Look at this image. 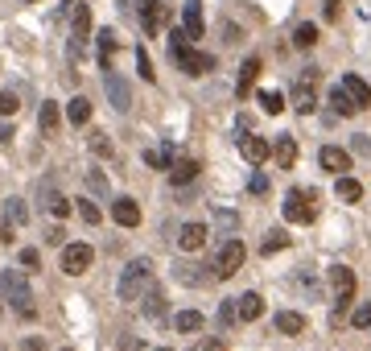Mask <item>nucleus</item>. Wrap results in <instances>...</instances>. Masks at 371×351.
<instances>
[{"instance_id": "1", "label": "nucleus", "mask_w": 371, "mask_h": 351, "mask_svg": "<svg viewBox=\"0 0 371 351\" xmlns=\"http://www.w3.org/2000/svg\"><path fill=\"white\" fill-rule=\"evenodd\" d=\"M169 58H173L186 74H206V70L215 66L211 54H202V50L190 46V33H186V29H173V37H169Z\"/></svg>"}, {"instance_id": "2", "label": "nucleus", "mask_w": 371, "mask_h": 351, "mask_svg": "<svg viewBox=\"0 0 371 351\" xmlns=\"http://www.w3.org/2000/svg\"><path fill=\"white\" fill-rule=\"evenodd\" d=\"M0 298L21 314V319H33V290H29V281H25V273L21 269H4L0 273Z\"/></svg>"}, {"instance_id": "3", "label": "nucleus", "mask_w": 371, "mask_h": 351, "mask_svg": "<svg viewBox=\"0 0 371 351\" xmlns=\"http://www.w3.org/2000/svg\"><path fill=\"white\" fill-rule=\"evenodd\" d=\"M149 290H153V265L149 261H132L124 269V277H120V298L124 302H140Z\"/></svg>"}, {"instance_id": "4", "label": "nucleus", "mask_w": 371, "mask_h": 351, "mask_svg": "<svg viewBox=\"0 0 371 351\" xmlns=\"http://www.w3.org/2000/svg\"><path fill=\"white\" fill-rule=\"evenodd\" d=\"M244 257H248V248H244L240 240H223V244L215 248V257H211L215 277H219V281H223V277H235V273L244 269Z\"/></svg>"}, {"instance_id": "5", "label": "nucleus", "mask_w": 371, "mask_h": 351, "mask_svg": "<svg viewBox=\"0 0 371 351\" xmlns=\"http://www.w3.org/2000/svg\"><path fill=\"white\" fill-rule=\"evenodd\" d=\"M281 211H285V219H289V223H314V215H318V211H314V194H310V190H289Z\"/></svg>"}, {"instance_id": "6", "label": "nucleus", "mask_w": 371, "mask_h": 351, "mask_svg": "<svg viewBox=\"0 0 371 351\" xmlns=\"http://www.w3.org/2000/svg\"><path fill=\"white\" fill-rule=\"evenodd\" d=\"M330 285H335V314H343L355 298V273L347 265H335L330 269Z\"/></svg>"}, {"instance_id": "7", "label": "nucleus", "mask_w": 371, "mask_h": 351, "mask_svg": "<svg viewBox=\"0 0 371 351\" xmlns=\"http://www.w3.org/2000/svg\"><path fill=\"white\" fill-rule=\"evenodd\" d=\"M70 37H74V41H70V54L78 58V54H83V41L91 37V4H78V0H74V12H70Z\"/></svg>"}, {"instance_id": "8", "label": "nucleus", "mask_w": 371, "mask_h": 351, "mask_svg": "<svg viewBox=\"0 0 371 351\" xmlns=\"http://www.w3.org/2000/svg\"><path fill=\"white\" fill-rule=\"evenodd\" d=\"M91 261H95L91 244H66V248H62V273H70V277L87 273V269H91Z\"/></svg>"}, {"instance_id": "9", "label": "nucleus", "mask_w": 371, "mask_h": 351, "mask_svg": "<svg viewBox=\"0 0 371 351\" xmlns=\"http://www.w3.org/2000/svg\"><path fill=\"white\" fill-rule=\"evenodd\" d=\"M314 83H318V70H306V79L293 87V108H297L301 116H310V112L318 108V87H314Z\"/></svg>"}, {"instance_id": "10", "label": "nucleus", "mask_w": 371, "mask_h": 351, "mask_svg": "<svg viewBox=\"0 0 371 351\" xmlns=\"http://www.w3.org/2000/svg\"><path fill=\"white\" fill-rule=\"evenodd\" d=\"M103 87H107V99H112V108H116V112H128V108H132V91H128V83H124L116 70H107V74H103Z\"/></svg>"}, {"instance_id": "11", "label": "nucleus", "mask_w": 371, "mask_h": 351, "mask_svg": "<svg viewBox=\"0 0 371 351\" xmlns=\"http://www.w3.org/2000/svg\"><path fill=\"white\" fill-rule=\"evenodd\" d=\"M240 153H244V161H252V166H264V161H268V153H273V145H268L264 137H252V132H244V137H240Z\"/></svg>"}, {"instance_id": "12", "label": "nucleus", "mask_w": 371, "mask_h": 351, "mask_svg": "<svg viewBox=\"0 0 371 351\" xmlns=\"http://www.w3.org/2000/svg\"><path fill=\"white\" fill-rule=\"evenodd\" d=\"M318 161H322V170H330V174H339V178L351 170V153L339 149V145H326V149L318 153Z\"/></svg>"}, {"instance_id": "13", "label": "nucleus", "mask_w": 371, "mask_h": 351, "mask_svg": "<svg viewBox=\"0 0 371 351\" xmlns=\"http://www.w3.org/2000/svg\"><path fill=\"white\" fill-rule=\"evenodd\" d=\"M140 21H145V33L157 37L161 25H165V4L161 0H140Z\"/></svg>"}, {"instance_id": "14", "label": "nucleus", "mask_w": 371, "mask_h": 351, "mask_svg": "<svg viewBox=\"0 0 371 351\" xmlns=\"http://www.w3.org/2000/svg\"><path fill=\"white\" fill-rule=\"evenodd\" d=\"M112 219H116L120 228H140V207H136V199H116V203H112Z\"/></svg>"}, {"instance_id": "15", "label": "nucleus", "mask_w": 371, "mask_h": 351, "mask_svg": "<svg viewBox=\"0 0 371 351\" xmlns=\"http://www.w3.org/2000/svg\"><path fill=\"white\" fill-rule=\"evenodd\" d=\"M206 236H211V232H206L202 223H186V228L178 232V248H182V252H198V248L206 244Z\"/></svg>"}, {"instance_id": "16", "label": "nucleus", "mask_w": 371, "mask_h": 351, "mask_svg": "<svg viewBox=\"0 0 371 351\" xmlns=\"http://www.w3.org/2000/svg\"><path fill=\"white\" fill-rule=\"evenodd\" d=\"M198 157H178L173 166H169V178H173V186H186V182H194L198 178Z\"/></svg>"}, {"instance_id": "17", "label": "nucleus", "mask_w": 371, "mask_h": 351, "mask_svg": "<svg viewBox=\"0 0 371 351\" xmlns=\"http://www.w3.org/2000/svg\"><path fill=\"white\" fill-rule=\"evenodd\" d=\"M182 29L190 37H202V0H186L182 4Z\"/></svg>"}, {"instance_id": "18", "label": "nucleus", "mask_w": 371, "mask_h": 351, "mask_svg": "<svg viewBox=\"0 0 371 351\" xmlns=\"http://www.w3.org/2000/svg\"><path fill=\"white\" fill-rule=\"evenodd\" d=\"M260 70H264V66H260V58H248V62L240 66V83H235V95H240V99H244V95H248V91L256 87Z\"/></svg>"}, {"instance_id": "19", "label": "nucleus", "mask_w": 371, "mask_h": 351, "mask_svg": "<svg viewBox=\"0 0 371 351\" xmlns=\"http://www.w3.org/2000/svg\"><path fill=\"white\" fill-rule=\"evenodd\" d=\"M273 157H277V166H281V170H293V161H297V141H293V137H277Z\"/></svg>"}, {"instance_id": "20", "label": "nucleus", "mask_w": 371, "mask_h": 351, "mask_svg": "<svg viewBox=\"0 0 371 351\" xmlns=\"http://www.w3.org/2000/svg\"><path fill=\"white\" fill-rule=\"evenodd\" d=\"M235 306H240V323H256L264 314V298L260 294H244V298H235Z\"/></svg>"}, {"instance_id": "21", "label": "nucleus", "mask_w": 371, "mask_h": 351, "mask_svg": "<svg viewBox=\"0 0 371 351\" xmlns=\"http://www.w3.org/2000/svg\"><path fill=\"white\" fill-rule=\"evenodd\" d=\"M343 87H347V95H351L359 108H371V87L359 79V74H343Z\"/></svg>"}, {"instance_id": "22", "label": "nucleus", "mask_w": 371, "mask_h": 351, "mask_svg": "<svg viewBox=\"0 0 371 351\" xmlns=\"http://www.w3.org/2000/svg\"><path fill=\"white\" fill-rule=\"evenodd\" d=\"M330 108H335L339 116H355V112H359V103H355L351 95H347V87H343V83H339V87L330 91Z\"/></svg>"}, {"instance_id": "23", "label": "nucleus", "mask_w": 371, "mask_h": 351, "mask_svg": "<svg viewBox=\"0 0 371 351\" xmlns=\"http://www.w3.org/2000/svg\"><path fill=\"white\" fill-rule=\"evenodd\" d=\"M335 194H339L343 203H359V199H363V186H359V178H347V174H343V178L335 182Z\"/></svg>"}, {"instance_id": "24", "label": "nucleus", "mask_w": 371, "mask_h": 351, "mask_svg": "<svg viewBox=\"0 0 371 351\" xmlns=\"http://www.w3.org/2000/svg\"><path fill=\"white\" fill-rule=\"evenodd\" d=\"M277 331H281V335H301V331H306V319H301L297 310H281V314H277Z\"/></svg>"}, {"instance_id": "25", "label": "nucleus", "mask_w": 371, "mask_h": 351, "mask_svg": "<svg viewBox=\"0 0 371 351\" xmlns=\"http://www.w3.org/2000/svg\"><path fill=\"white\" fill-rule=\"evenodd\" d=\"M66 120H70V124H87V120H91V99L74 95V99L66 103Z\"/></svg>"}, {"instance_id": "26", "label": "nucleus", "mask_w": 371, "mask_h": 351, "mask_svg": "<svg viewBox=\"0 0 371 351\" xmlns=\"http://www.w3.org/2000/svg\"><path fill=\"white\" fill-rule=\"evenodd\" d=\"M37 124H41V132L45 137H58V103H41V112H37Z\"/></svg>"}, {"instance_id": "27", "label": "nucleus", "mask_w": 371, "mask_h": 351, "mask_svg": "<svg viewBox=\"0 0 371 351\" xmlns=\"http://www.w3.org/2000/svg\"><path fill=\"white\" fill-rule=\"evenodd\" d=\"M145 319H153V323H157V319H165V298H161V290H157V285L145 294Z\"/></svg>"}, {"instance_id": "28", "label": "nucleus", "mask_w": 371, "mask_h": 351, "mask_svg": "<svg viewBox=\"0 0 371 351\" xmlns=\"http://www.w3.org/2000/svg\"><path fill=\"white\" fill-rule=\"evenodd\" d=\"M145 161H149L153 170H169V166H173V149H169V145H161V149H149V153H145Z\"/></svg>"}, {"instance_id": "29", "label": "nucleus", "mask_w": 371, "mask_h": 351, "mask_svg": "<svg viewBox=\"0 0 371 351\" xmlns=\"http://www.w3.org/2000/svg\"><path fill=\"white\" fill-rule=\"evenodd\" d=\"M173 327L186 331V335H190V331H202V314H198V310H182V314H173Z\"/></svg>"}, {"instance_id": "30", "label": "nucleus", "mask_w": 371, "mask_h": 351, "mask_svg": "<svg viewBox=\"0 0 371 351\" xmlns=\"http://www.w3.org/2000/svg\"><path fill=\"white\" fill-rule=\"evenodd\" d=\"M260 108H264L268 116H281V112H285V95H281V91H260Z\"/></svg>"}, {"instance_id": "31", "label": "nucleus", "mask_w": 371, "mask_h": 351, "mask_svg": "<svg viewBox=\"0 0 371 351\" xmlns=\"http://www.w3.org/2000/svg\"><path fill=\"white\" fill-rule=\"evenodd\" d=\"M45 207H50L54 219H66V215H70V199H62V194H54V190H45Z\"/></svg>"}, {"instance_id": "32", "label": "nucleus", "mask_w": 371, "mask_h": 351, "mask_svg": "<svg viewBox=\"0 0 371 351\" xmlns=\"http://www.w3.org/2000/svg\"><path fill=\"white\" fill-rule=\"evenodd\" d=\"M293 41H297L301 50H310V46L318 41V25H310V21H306V25H297V29H293Z\"/></svg>"}, {"instance_id": "33", "label": "nucleus", "mask_w": 371, "mask_h": 351, "mask_svg": "<svg viewBox=\"0 0 371 351\" xmlns=\"http://www.w3.org/2000/svg\"><path fill=\"white\" fill-rule=\"evenodd\" d=\"M112 54H116V33H112V29H103V33H99V62L107 66V62H112ZM107 70H112V66H107Z\"/></svg>"}, {"instance_id": "34", "label": "nucleus", "mask_w": 371, "mask_h": 351, "mask_svg": "<svg viewBox=\"0 0 371 351\" xmlns=\"http://www.w3.org/2000/svg\"><path fill=\"white\" fill-rule=\"evenodd\" d=\"M4 219H8V223H17V228H21V223H25V219H29V211H25V203H21V199H8V207H4Z\"/></svg>"}, {"instance_id": "35", "label": "nucleus", "mask_w": 371, "mask_h": 351, "mask_svg": "<svg viewBox=\"0 0 371 351\" xmlns=\"http://www.w3.org/2000/svg\"><path fill=\"white\" fill-rule=\"evenodd\" d=\"M285 244H289V236H285V232H268V240L260 244V252H264V257H273V252H281Z\"/></svg>"}, {"instance_id": "36", "label": "nucleus", "mask_w": 371, "mask_h": 351, "mask_svg": "<svg viewBox=\"0 0 371 351\" xmlns=\"http://www.w3.org/2000/svg\"><path fill=\"white\" fill-rule=\"evenodd\" d=\"M136 70H140V79H145V83H153V79H157V70H153V62H149V54H145V50H136Z\"/></svg>"}, {"instance_id": "37", "label": "nucleus", "mask_w": 371, "mask_h": 351, "mask_svg": "<svg viewBox=\"0 0 371 351\" xmlns=\"http://www.w3.org/2000/svg\"><path fill=\"white\" fill-rule=\"evenodd\" d=\"M91 149H95L99 157H112V141H107V132H91Z\"/></svg>"}, {"instance_id": "38", "label": "nucleus", "mask_w": 371, "mask_h": 351, "mask_svg": "<svg viewBox=\"0 0 371 351\" xmlns=\"http://www.w3.org/2000/svg\"><path fill=\"white\" fill-rule=\"evenodd\" d=\"M21 269H29V273L41 269V252L37 248H21Z\"/></svg>"}, {"instance_id": "39", "label": "nucleus", "mask_w": 371, "mask_h": 351, "mask_svg": "<svg viewBox=\"0 0 371 351\" xmlns=\"http://www.w3.org/2000/svg\"><path fill=\"white\" fill-rule=\"evenodd\" d=\"M78 215H83L87 223H99V219H103V215H99V207H95V203H87V199H78Z\"/></svg>"}, {"instance_id": "40", "label": "nucleus", "mask_w": 371, "mask_h": 351, "mask_svg": "<svg viewBox=\"0 0 371 351\" xmlns=\"http://www.w3.org/2000/svg\"><path fill=\"white\" fill-rule=\"evenodd\" d=\"M351 323H355L359 331H363V327H371V302H363V306H359V310L351 314Z\"/></svg>"}, {"instance_id": "41", "label": "nucleus", "mask_w": 371, "mask_h": 351, "mask_svg": "<svg viewBox=\"0 0 371 351\" xmlns=\"http://www.w3.org/2000/svg\"><path fill=\"white\" fill-rule=\"evenodd\" d=\"M12 112H17V95H12V91H0V120L12 116Z\"/></svg>"}, {"instance_id": "42", "label": "nucleus", "mask_w": 371, "mask_h": 351, "mask_svg": "<svg viewBox=\"0 0 371 351\" xmlns=\"http://www.w3.org/2000/svg\"><path fill=\"white\" fill-rule=\"evenodd\" d=\"M248 190H252V194H268V174H252Z\"/></svg>"}, {"instance_id": "43", "label": "nucleus", "mask_w": 371, "mask_h": 351, "mask_svg": "<svg viewBox=\"0 0 371 351\" xmlns=\"http://www.w3.org/2000/svg\"><path fill=\"white\" fill-rule=\"evenodd\" d=\"M41 240H45V244H62V240H66V232L54 223V228H45V232H41Z\"/></svg>"}, {"instance_id": "44", "label": "nucleus", "mask_w": 371, "mask_h": 351, "mask_svg": "<svg viewBox=\"0 0 371 351\" xmlns=\"http://www.w3.org/2000/svg\"><path fill=\"white\" fill-rule=\"evenodd\" d=\"M194 351H223V339H202V343H194Z\"/></svg>"}, {"instance_id": "45", "label": "nucleus", "mask_w": 371, "mask_h": 351, "mask_svg": "<svg viewBox=\"0 0 371 351\" xmlns=\"http://www.w3.org/2000/svg\"><path fill=\"white\" fill-rule=\"evenodd\" d=\"M339 8H343V0H326V8H322V12H326V21H335V17H339Z\"/></svg>"}, {"instance_id": "46", "label": "nucleus", "mask_w": 371, "mask_h": 351, "mask_svg": "<svg viewBox=\"0 0 371 351\" xmlns=\"http://www.w3.org/2000/svg\"><path fill=\"white\" fill-rule=\"evenodd\" d=\"M215 219H219V223H223V228H235V223H240V219H235V215H231V211H219V215H215Z\"/></svg>"}, {"instance_id": "47", "label": "nucleus", "mask_w": 371, "mask_h": 351, "mask_svg": "<svg viewBox=\"0 0 371 351\" xmlns=\"http://www.w3.org/2000/svg\"><path fill=\"white\" fill-rule=\"evenodd\" d=\"M12 228H17V223H8V219L0 223V244H8V240H12Z\"/></svg>"}, {"instance_id": "48", "label": "nucleus", "mask_w": 371, "mask_h": 351, "mask_svg": "<svg viewBox=\"0 0 371 351\" xmlns=\"http://www.w3.org/2000/svg\"><path fill=\"white\" fill-rule=\"evenodd\" d=\"M87 182H91V190H107V182H103V174H91Z\"/></svg>"}, {"instance_id": "49", "label": "nucleus", "mask_w": 371, "mask_h": 351, "mask_svg": "<svg viewBox=\"0 0 371 351\" xmlns=\"http://www.w3.org/2000/svg\"><path fill=\"white\" fill-rule=\"evenodd\" d=\"M41 348H45L41 339H25V351H41Z\"/></svg>"}, {"instance_id": "50", "label": "nucleus", "mask_w": 371, "mask_h": 351, "mask_svg": "<svg viewBox=\"0 0 371 351\" xmlns=\"http://www.w3.org/2000/svg\"><path fill=\"white\" fill-rule=\"evenodd\" d=\"M8 137H12V124H4V120H0V141H8Z\"/></svg>"}, {"instance_id": "51", "label": "nucleus", "mask_w": 371, "mask_h": 351, "mask_svg": "<svg viewBox=\"0 0 371 351\" xmlns=\"http://www.w3.org/2000/svg\"><path fill=\"white\" fill-rule=\"evenodd\" d=\"M157 351H169V348H157Z\"/></svg>"}, {"instance_id": "52", "label": "nucleus", "mask_w": 371, "mask_h": 351, "mask_svg": "<svg viewBox=\"0 0 371 351\" xmlns=\"http://www.w3.org/2000/svg\"><path fill=\"white\" fill-rule=\"evenodd\" d=\"M62 351H74V348H62Z\"/></svg>"}, {"instance_id": "53", "label": "nucleus", "mask_w": 371, "mask_h": 351, "mask_svg": "<svg viewBox=\"0 0 371 351\" xmlns=\"http://www.w3.org/2000/svg\"><path fill=\"white\" fill-rule=\"evenodd\" d=\"M0 306H4V302H0Z\"/></svg>"}]
</instances>
